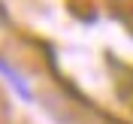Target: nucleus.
I'll use <instances>...</instances> for the list:
<instances>
[{
	"mask_svg": "<svg viewBox=\"0 0 133 124\" xmlns=\"http://www.w3.org/2000/svg\"><path fill=\"white\" fill-rule=\"evenodd\" d=\"M0 73L9 79V85H12V88H15V91L21 94L24 100H33V94H30V88H27V82H24V79H21V76H18V73H15V70H12V67H9L3 58H0Z\"/></svg>",
	"mask_w": 133,
	"mask_h": 124,
	"instance_id": "obj_1",
	"label": "nucleus"
}]
</instances>
